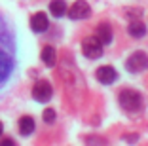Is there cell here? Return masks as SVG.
<instances>
[{"label": "cell", "instance_id": "cell-11", "mask_svg": "<svg viewBox=\"0 0 148 146\" xmlns=\"http://www.w3.org/2000/svg\"><path fill=\"white\" fill-rule=\"evenodd\" d=\"M34 120H32L31 116H23L21 120H19V133L23 135V137H29V135L34 133Z\"/></svg>", "mask_w": 148, "mask_h": 146}, {"label": "cell", "instance_id": "cell-9", "mask_svg": "<svg viewBox=\"0 0 148 146\" xmlns=\"http://www.w3.org/2000/svg\"><path fill=\"white\" fill-rule=\"evenodd\" d=\"M95 36H97V38H99L103 44H105V46H108V44L112 42V29H110V25H106V23H101V25L97 27Z\"/></svg>", "mask_w": 148, "mask_h": 146}, {"label": "cell", "instance_id": "cell-3", "mask_svg": "<svg viewBox=\"0 0 148 146\" xmlns=\"http://www.w3.org/2000/svg\"><path fill=\"white\" fill-rule=\"evenodd\" d=\"M82 53L87 59H99L103 55V42L97 36H89L82 42Z\"/></svg>", "mask_w": 148, "mask_h": 146}, {"label": "cell", "instance_id": "cell-2", "mask_svg": "<svg viewBox=\"0 0 148 146\" xmlns=\"http://www.w3.org/2000/svg\"><path fill=\"white\" fill-rule=\"evenodd\" d=\"M125 69L133 74H139V72H144L148 69V55L144 51H135L131 53L129 59L125 61Z\"/></svg>", "mask_w": 148, "mask_h": 146}, {"label": "cell", "instance_id": "cell-14", "mask_svg": "<svg viewBox=\"0 0 148 146\" xmlns=\"http://www.w3.org/2000/svg\"><path fill=\"white\" fill-rule=\"evenodd\" d=\"M44 121L46 123H53L55 121V110L53 108H46L44 110Z\"/></svg>", "mask_w": 148, "mask_h": 146}, {"label": "cell", "instance_id": "cell-15", "mask_svg": "<svg viewBox=\"0 0 148 146\" xmlns=\"http://www.w3.org/2000/svg\"><path fill=\"white\" fill-rule=\"evenodd\" d=\"M0 38H2V40H10L8 29H6V25H4V21H2V19H0Z\"/></svg>", "mask_w": 148, "mask_h": 146}, {"label": "cell", "instance_id": "cell-4", "mask_svg": "<svg viewBox=\"0 0 148 146\" xmlns=\"http://www.w3.org/2000/svg\"><path fill=\"white\" fill-rule=\"evenodd\" d=\"M51 95H53V87L48 80H40V82H36L34 87H32V99H34L36 103H48V101L51 99Z\"/></svg>", "mask_w": 148, "mask_h": 146}, {"label": "cell", "instance_id": "cell-13", "mask_svg": "<svg viewBox=\"0 0 148 146\" xmlns=\"http://www.w3.org/2000/svg\"><path fill=\"white\" fill-rule=\"evenodd\" d=\"M49 12H51L53 17H63L66 13L65 0H51V2H49Z\"/></svg>", "mask_w": 148, "mask_h": 146}, {"label": "cell", "instance_id": "cell-5", "mask_svg": "<svg viewBox=\"0 0 148 146\" xmlns=\"http://www.w3.org/2000/svg\"><path fill=\"white\" fill-rule=\"evenodd\" d=\"M66 13H69L70 19L80 21V19H87L91 15V8H89V4H87L86 0H76V2L70 6V10H66Z\"/></svg>", "mask_w": 148, "mask_h": 146}, {"label": "cell", "instance_id": "cell-7", "mask_svg": "<svg viewBox=\"0 0 148 146\" xmlns=\"http://www.w3.org/2000/svg\"><path fill=\"white\" fill-rule=\"evenodd\" d=\"M12 69H13V59L6 51H2V49H0V84L8 80Z\"/></svg>", "mask_w": 148, "mask_h": 146}, {"label": "cell", "instance_id": "cell-17", "mask_svg": "<svg viewBox=\"0 0 148 146\" xmlns=\"http://www.w3.org/2000/svg\"><path fill=\"white\" fill-rule=\"evenodd\" d=\"M2 131H4V125H2V121H0V135H2Z\"/></svg>", "mask_w": 148, "mask_h": 146}, {"label": "cell", "instance_id": "cell-6", "mask_svg": "<svg viewBox=\"0 0 148 146\" xmlns=\"http://www.w3.org/2000/svg\"><path fill=\"white\" fill-rule=\"evenodd\" d=\"M95 78L99 80V84H103V86H110V84L116 82L118 72H116V69H114V66L105 64V66H99V69H97Z\"/></svg>", "mask_w": 148, "mask_h": 146}, {"label": "cell", "instance_id": "cell-1", "mask_svg": "<svg viewBox=\"0 0 148 146\" xmlns=\"http://www.w3.org/2000/svg\"><path fill=\"white\" fill-rule=\"evenodd\" d=\"M118 103L125 112H139L143 108V97L135 89H123L118 97Z\"/></svg>", "mask_w": 148, "mask_h": 146}, {"label": "cell", "instance_id": "cell-10", "mask_svg": "<svg viewBox=\"0 0 148 146\" xmlns=\"http://www.w3.org/2000/svg\"><path fill=\"white\" fill-rule=\"evenodd\" d=\"M40 57H42V63L46 64V66H55V63H57V51H55V47L46 46L42 49V53H40Z\"/></svg>", "mask_w": 148, "mask_h": 146}, {"label": "cell", "instance_id": "cell-12", "mask_svg": "<svg viewBox=\"0 0 148 146\" xmlns=\"http://www.w3.org/2000/svg\"><path fill=\"white\" fill-rule=\"evenodd\" d=\"M127 32H129V36H133V38H143V36L146 34V27H144L139 19H133V21L129 23V27H127Z\"/></svg>", "mask_w": 148, "mask_h": 146}, {"label": "cell", "instance_id": "cell-16", "mask_svg": "<svg viewBox=\"0 0 148 146\" xmlns=\"http://www.w3.org/2000/svg\"><path fill=\"white\" fill-rule=\"evenodd\" d=\"M0 144H2V146H15V141H13V138H4Z\"/></svg>", "mask_w": 148, "mask_h": 146}, {"label": "cell", "instance_id": "cell-8", "mask_svg": "<svg viewBox=\"0 0 148 146\" xmlns=\"http://www.w3.org/2000/svg\"><path fill=\"white\" fill-rule=\"evenodd\" d=\"M48 27H49V21L44 13H34L31 17V29L34 30V32H46Z\"/></svg>", "mask_w": 148, "mask_h": 146}]
</instances>
